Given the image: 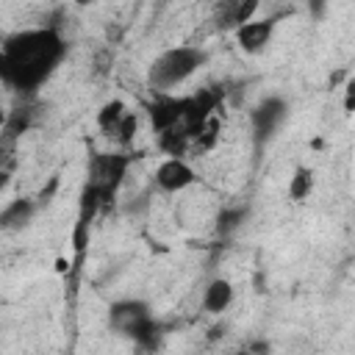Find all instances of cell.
Here are the masks:
<instances>
[{
    "label": "cell",
    "mask_w": 355,
    "mask_h": 355,
    "mask_svg": "<svg viewBox=\"0 0 355 355\" xmlns=\"http://www.w3.org/2000/svg\"><path fill=\"white\" fill-rule=\"evenodd\" d=\"M125 114H128V108H125L122 100H111V103H105V105L97 111V125H100V130L108 133V136H114Z\"/></svg>",
    "instance_id": "14"
},
{
    "label": "cell",
    "mask_w": 355,
    "mask_h": 355,
    "mask_svg": "<svg viewBox=\"0 0 355 355\" xmlns=\"http://www.w3.org/2000/svg\"><path fill=\"white\" fill-rule=\"evenodd\" d=\"M194 180H197V175H194L191 164H189L183 155H169V158H164V161L155 166V175H153V183H155L161 191H166V194H178V191L189 189Z\"/></svg>",
    "instance_id": "6"
},
{
    "label": "cell",
    "mask_w": 355,
    "mask_h": 355,
    "mask_svg": "<svg viewBox=\"0 0 355 355\" xmlns=\"http://www.w3.org/2000/svg\"><path fill=\"white\" fill-rule=\"evenodd\" d=\"M277 28V17H266V19H247L241 25H236V44L244 53H261L266 50V44L272 42Z\"/></svg>",
    "instance_id": "8"
},
{
    "label": "cell",
    "mask_w": 355,
    "mask_h": 355,
    "mask_svg": "<svg viewBox=\"0 0 355 355\" xmlns=\"http://www.w3.org/2000/svg\"><path fill=\"white\" fill-rule=\"evenodd\" d=\"M247 216H250V208L247 205H227V208H222L219 216H216V233L222 239L233 236L247 222Z\"/></svg>",
    "instance_id": "13"
},
{
    "label": "cell",
    "mask_w": 355,
    "mask_h": 355,
    "mask_svg": "<svg viewBox=\"0 0 355 355\" xmlns=\"http://www.w3.org/2000/svg\"><path fill=\"white\" fill-rule=\"evenodd\" d=\"M189 144H191V136H189V130H186L183 122L158 130V147L166 155H183L189 150Z\"/></svg>",
    "instance_id": "12"
},
{
    "label": "cell",
    "mask_w": 355,
    "mask_h": 355,
    "mask_svg": "<svg viewBox=\"0 0 355 355\" xmlns=\"http://www.w3.org/2000/svg\"><path fill=\"white\" fill-rule=\"evenodd\" d=\"M67 55V42L55 25L11 33L0 47V83L33 94L53 78Z\"/></svg>",
    "instance_id": "1"
},
{
    "label": "cell",
    "mask_w": 355,
    "mask_h": 355,
    "mask_svg": "<svg viewBox=\"0 0 355 355\" xmlns=\"http://www.w3.org/2000/svg\"><path fill=\"white\" fill-rule=\"evenodd\" d=\"M288 119V103L280 94H266L263 100H258V105L250 114V125H252V141L261 150L263 144H269L277 130L283 128V122Z\"/></svg>",
    "instance_id": "5"
},
{
    "label": "cell",
    "mask_w": 355,
    "mask_h": 355,
    "mask_svg": "<svg viewBox=\"0 0 355 355\" xmlns=\"http://www.w3.org/2000/svg\"><path fill=\"white\" fill-rule=\"evenodd\" d=\"M136 128H139V119H136V114H133V111H128V114L122 116V122H119V128H116L114 139H116L119 144H130V141H133V136H136Z\"/></svg>",
    "instance_id": "17"
},
{
    "label": "cell",
    "mask_w": 355,
    "mask_h": 355,
    "mask_svg": "<svg viewBox=\"0 0 355 355\" xmlns=\"http://www.w3.org/2000/svg\"><path fill=\"white\" fill-rule=\"evenodd\" d=\"M130 166V155L125 153H94L86 172V189L94 191L100 205L111 202L116 197V189L122 186Z\"/></svg>",
    "instance_id": "4"
},
{
    "label": "cell",
    "mask_w": 355,
    "mask_h": 355,
    "mask_svg": "<svg viewBox=\"0 0 355 355\" xmlns=\"http://www.w3.org/2000/svg\"><path fill=\"white\" fill-rule=\"evenodd\" d=\"M183 108H186V97H175L172 92H155L153 103L147 105L150 125L155 128V133L169 125L183 122Z\"/></svg>",
    "instance_id": "9"
},
{
    "label": "cell",
    "mask_w": 355,
    "mask_h": 355,
    "mask_svg": "<svg viewBox=\"0 0 355 355\" xmlns=\"http://www.w3.org/2000/svg\"><path fill=\"white\" fill-rule=\"evenodd\" d=\"M313 191V169L311 166H297L294 175L288 178V197L302 202Z\"/></svg>",
    "instance_id": "16"
},
{
    "label": "cell",
    "mask_w": 355,
    "mask_h": 355,
    "mask_svg": "<svg viewBox=\"0 0 355 355\" xmlns=\"http://www.w3.org/2000/svg\"><path fill=\"white\" fill-rule=\"evenodd\" d=\"M36 200L31 197H17L11 200L3 211H0V227L3 230H22L25 225H31V219L36 216Z\"/></svg>",
    "instance_id": "10"
},
{
    "label": "cell",
    "mask_w": 355,
    "mask_h": 355,
    "mask_svg": "<svg viewBox=\"0 0 355 355\" xmlns=\"http://www.w3.org/2000/svg\"><path fill=\"white\" fill-rule=\"evenodd\" d=\"M233 297H236L233 283L225 280V277H214L202 291V308L208 313H222V311H227L233 305Z\"/></svg>",
    "instance_id": "11"
},
{
    "label": "cell",
    "mask_w": 355,
    "mask_h": 355,
    "mask_svg": "<svg viewBox=\"0 0 355 355\" xmlns=\"http://www.w3.org/2000/svg\"><path fill=\"white\" fill-rule=\"evenodd\" d=\"M108 324L111 330L139 341L141 347L153 349L158 347V322L144 300H116L108 308Z\"/></svg>",
    "instance_id": "3"
},
{
    "label": "cell",
    "mask_w": 355,
    "mask_h": 355,
    "mask_svg": "<svg viewBox=\"0 0 355 355\" xmlns=\"http://www.w3.org/2000/svg\"><path fill=\"white\" fill-rule=\"evenodd\" d=\"M8 178H11V172H8V166H3V164H0V191H3L6 186H8Z\"/></svg>",
    "instance_id": "20"
},
{
    "label": "cell",
    "mask_w": 355,
    "mask_h": 355,
    "mask_svg": "<svg viewBox=\"0 0 355 355\" xmlns=\"http://www.w3.org/2000/svg\"><path fill=\"white\" fill-rule=\"evenodd\" d=\"M352 103H355V83L347 80V97H344V108H347V114L352 111Z\"/></svg>",
    "instance_id": "19"
},
{
    "label": "cell",
    "mask_w": 355,
    "mask_h": 355,
    "mask_svg": "<svg viewBox=\"0 0 355 355\" xmlns=\"http://www.w3.org/2000/svg\"><path fill=\"white\" fill-rule=\"evenodd\" d=\"M324 8H327V0H308V11H311V17H324Z\"/></svg>",
    "instance_id": "18"
},
{
    "label": "cell",
    "mask_w": 355,
    "mask_h": 355,
    "mask_svg": "<svg viewBox=\"0 0 355 355\" xmlns=\"http://www.w3.org/2000/svg\"><path fill=\"white\" fill-rule=\"evenodd\" d=\"M97 0H75V6H94Z\"/></svg>",
    "instance_id": "21"
},
{
    "label": "cell",
    "mask_w": 355,
    "mask_h": 355,
    "mask_svg": "<svg viewBox=\"0 0 355 355\" xmlns=\"http://www.w3.org/2000/svg\"><path fill=\"white\" fill-rule=\"evenodd\" d=\"M219 100H222V92H219V89H200V92H194V94L186 97L183 125H186V130H189L191 139H194V136L202 130V125L214 116Z\"/></svg>",
    "instance_id": "7"
},
{
    "label": "cell",
    "mask_w": 355,
    "mask_h": 355,
    "mask_svg": "<svg viewBox=\"0 0 355 355\" xmlns=\"http://www.w3.org/2000/svg\"><path fill=\"white\" fill-rule=\"evenodd\" d=\"M31 108H14L11 114H6V122H3V139L6 141H14L19 139L28 128H31Z\"/></svg>",
    "instance_id": "15"
},
{
    "label": "cell",
    "mask_w": 355,
    "mask_h": 355,
    "mask_svg": "<svg viewBox=\"0 0 355 355\" xmlns=\"http://www.w3.org/2000/svg\"><path fill=\"white\" fill-rule=\"evenodd\" d=\"M208 53L191 44H180V47H169L164 50L147 69V86L155 92H172L175 86L186 83L194 72H200V67H205Z\"/></svg>",
    "instance_id": "2"
}]
</instances>
